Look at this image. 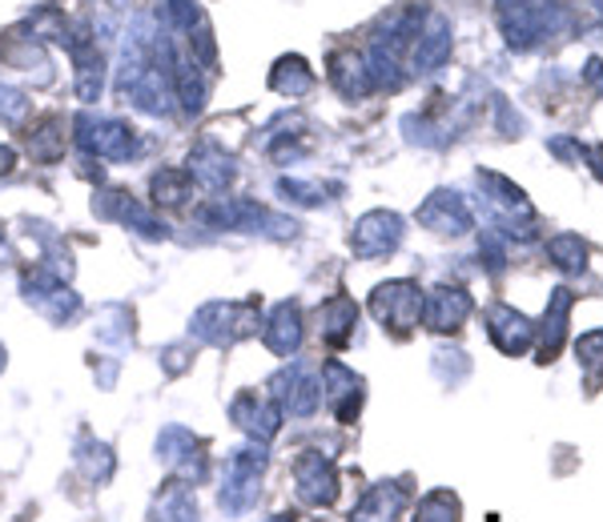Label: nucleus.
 <instances>
[{
    "label": "nucleus",
    "instance_id": "obj_1",
    "mask_svg": "<svg viewBox=\"0 0 603 522\" xmlns=\"http://www.w3.org/2000/svg\"><path fill=\"white\" fill-rule=\"evenodd\" d=\"M495 17L515 53H527L568 29V9L559 0H495Z\"/></svg>",
    "mask_w": 603,
    "mask_h": 522
},
{
    "label": "nucleus",
    "instance_id": "obj_2",
    "mask_svg": "<svg viewBox=\"0 0 603 522\" xmlns=\"http://www.w3.org/2000/svg\"><path fill=\"white\" fill-rule=\"evenodd\" d=\"M257 326H262L257 301H210V306H201L193 313L190 330L210 345H234L250 333H257Z\"/></svg>",
    "mask_w": 603,
    "mask_h": 522
},
{
    "label": "nucleus",
    "instance_id": "obj_3",
    "mask_svg": "<svg viewBox=\"0 0 603 522\" xmlns=\"http://www.w3.org/2000/svg\"><path fill=\"white\" fill-rule=\"evenodd\" d=\"M198 217L205 225H213V230H246V234H269V237H294V230H298L290 217H278V213H269L266 205H257V201H246V198L205 205Z\"/></svg>",
    "mask_w": 603,
    "mask_h": 522
},
{
    "label": "nucleus",
    "instance_id": "obj_4",
    "mask_svg": "<svg viewBox=\"0 0 603 522\" xmlns=\"http://www.w3.org/2000/svg\"><path fill=\"white\" fill-rule=\"evenodd\" d=\"M77 145L89 157L100 161H129L137 153V134L125 121H113V117H93V113H81L77 121Z\"/></svg>",
    "mask_w": 603,
    "mask_h": 522
},
{
    "label": "nucleus",
    "instance_id": "obj_5",
    "mask_svg": "<svg viewBox=\"0 0 603 522\" xmlns=\"http://www.w3.org/2000/svg\"><path fill=\"white\" fill-rule=\"evenodd\" d=\"M21 289H24V298H29V306L45 313L49 322H73V318H77L81 298L65 286V281L56 278L53 269H41V266L24 269Z\"/></svg>",
    "mask_w": 603,
    "mask_h": 522
},
{
    "label": "nucleus",
    "instance_id": "obj_6",
    "mask_svg": "<svg viewBox=\"0 0 603 522\" xmlns=\"http://www.w3.org/2000/svg\"><path fill=\"white\" fill-rule=\"evenodd\" d=\"M370 313L379 318L382 326H391L394 333H406L419 326L423 318V289L414 286V281H387L370 294Z\"/></svg>",
    "mask_w": 603,
    "mask_h": 522
},
{
    "label": "nucleus",
    "instance_id": "obj_7",
    "mask_svg": "<svg viewBox=\"0 0 603 522\" xmlns=\"http://www.w3.org/2000/svg\"><path fill=\"white\" fill-rule=\"evenodd\" d=\"M266 467L262 450H234L225 462V487H222V511L242 514L257 502V478Z\"/></svg>",
    "mask_w": 603,
    "mask_h": 522
},
{
    "label": "nucleus",
    "instance_id": "obj_8",
    "mask_svg": "<svg viewBox=\"0 0 603 522\" xmlns=\"http://www.w3.org/2000/svg\"><path fill=\"white\" fill-rule=\"evenodd\" d=\"M402 217L391 210H374V213H362L355 222V234H350V249H355L358 257H367V262H374V257H387L399 249L402 242Z\"/></svg>",
    "mask_w": 603,
    "mask_h": 522
},
{
    "label": "nucleus",
    "instance_id": "obj_9",
    "mask_svg": "<svg viewBox=\"0 0 603 522\" xmlns=\"http://www.w3.org/2000/svg\"><path fill=\"white\" fill-rule=\"evenodd\" d=\"M269 398L278 402L282 414H294V418H306V414L318 411V402H322V386L314 382V374L306 366H286L278 370L274 379H269Z\"/></svg>",
    "mask_w": 603,
    "mask_h": 522
},
{
    "label": "nucleus",
    "instance_id": "obj_10",
    "mask_svg": "<svg viewBox=\"0 0 603 522\" xmlns=\"http://www.w3.org/2000/svg\"><path fill=\"white\" fill-rule=\"evenodd\" d=\"M157 458H161L166 467L178 470L181 482H190V478L201 482V478L210 475L205 450H201V443L186 426H166V430H161V438H157Z\"/></svg>",
    "mask_w": 603,
    "mask_h": 522
},
{
    "label": "nucleus",
    "instance_id": "obj_11",
    "mask_svg": "<svg viewBox=\"0 0 603 522\" xmlns=\"http://www.w3.org/2000/svg\"><path fill=\"white\" fill-rule=\"evenodd\" d=\"M294 487H298V499L306 507H330L338 499V475L330 467V458L314 455V450L298 455V462H294Z\"/></svg>",
    "mask_w": 603,
    "mask_h": 522
},
{
    "label": "nucleus",
    "instance_id": "obj_12",
    "mask_svg": "<svg viewBox=\"0 0 603 522\" xmlns=\"http://www.w3.org/2000/svg\"><path fill=\"white\" fill-rule=\"evenodd\" d=\"M230 418H234L254 443H269V438L282 430V406L269 398V394H257V390L237 394L234 406H230Z\"/></svg>",
    "mask_w": 603,
    "mask_h": 522
},
{
    "label": "nucleus",
    "instance_id": "obj_13",
    "mask_svg": "<svg viewBox=\"0 0 603 522\" xmlns=\"http://www.w3.org/2000/svg\"><path fill=\"white\" fill-rule=\"evenodd\" d=\"M419 225H426L431 234H443V237H458L467 234L475 217H470V205L458 193L438 190L419 205Z\"/></svg>",
    "mask_w": 603,
    "mask_h": 522
},
{
    "label": "nucleus",
    "instance_id": "obj_14",
    "mask_svg": "<svg viewBox=\"0 0 603 522\" xmlns=\"http://www.w3.org/2000/svg\"><path fill=\"white\" fill-rule=\"evenodd\" d=\"M93 210H100L105 217H117V222H125L129 230H134V234L149 237V242H166V237H169V225L157 222L154 213H149L137 198H129L125 190L100 193V198L93 201Z\"/></svg>",
    "mask_w": 603,
    "mask_h": 522
},
{
    "label": "nucleus",
    "instance_id": "obj_15",
    "mask_svg": "<svg viewBox=\"0 0 603 522\" xmlns=\"http://www.w3.org/2000/svg\"><path fill=\"white\" fill-rule=\"evenodd\" d=\"M322 398L326 406L335 411L338 423H355L358 418V406H362V379L355 370L342 366V362H326L322 366Z\"/></svg>",
    "mask_w": 603,
    "mask_h": 522
},
{
    "label": "nucleus",
    "instance_id": "obj_16",
    "mask_svg": "<svg viewBox=\"0 0 603 522\" xmlns=\"http://www.w3.org/2000/svg\"><path fill=\"white\" fill-rule=\"evenodd\" d=\"M470 318V294L458 286H438L423 298V322L426 330L451 333Z\"/></svg>",
    "mask_w": 603,
    "mask_h": 522
},
{
    "label": "nucleus",
    "instance_id": "obj_17",
    "mask_svg": "<svg viewBox=\"0 0 603 522\" xmlns=\"http://www.w3.org/2000/svg\"><path fill=\"white\" fill-rule=\"evenodd\" d=\"M451 56V21L438 17V12H426L423 24H419V41L411 49V65L419 73H431Z\"/></svg>",
    "mask_w": 603,
    "mask_h": 522
},
{
    "label": "nucleus",
    "instance_id": "obj_18",
    "mask_svg": "<svg viewBox=\"0 0 603 522\" xmlns=\"http://www.w3.org/2000/svg\"><path fill=\"white\" fill-rule=\"evenodd\" d=\"M487 333H491V342L499 345L503 354H523L527 345L536 342V326L527 322L523 313L511 310V306H495L487 313Z\"/></svg>",
    "mask_w": 603,
    "mask_h": 522
},
{
    "label": "nucleus",
    "instance_id": "obj_19",
    "mask_svg": "<svg viewBox=\"0 0 603 522\" xmlns=\"http://www.w3.org/2000/svg\"><path fill=\"white\" fill-rule=\"evenodd\" d=\"M193 181H198L201 190H225L230 181H234V157L218 149L213 141H201L198 149L190 153V169H186Z\"/></svg>",
    "mask_w": 603,
    "mask_h": 522
},
{
    "label": "nucleus",
    "instance_id": "obj_20",
    "mask_svg": "<svg viewBox=\"0 0 603 522\" xmlns=\"http://www.w3.org/2000/svg\"><path fill=\"white\" fill-rule=\"evenodd\" d=\"M262 338H266V345L278 358L298 354V345H302L298 301H282V306H274V313H269V322H266V330H262Z\"/></svg>",
    "mask_w": 603,
    "mask_h": 522
},
{
    "label": "nucleus",
    "instance_id": "obj_21",
    "mask_svg": "<svg viewBox=\"0 0 603 522\" xmlns=\"http://www.w3.org/2000/svg\"><path fill=\"white\" fill-rule=\"evenodd\" d=\"M318 322H322V342L335 345V350H342V345L355 338L358 306L347 298V294H335V298H330L322 310H318Z\"/></svg>",
    "mask_w": 603,
    "mask_h": 522
},
{
    "label": "nucleus",
    "instance_id": "obj_22",
    "mask_svg": "<svg viewBox=\"0 0 603 522\" xmlns=\"http://www.w3.org/2000/svg\"><path fill=\"white\" fill-rule=\"evenodd\" d=\"M406 507V494L391 482H382V487L367 490L362 502H358L355 511H350V522H394Z\"/></svg>",
    "mask_w": 603,
    "mask_h": 522
},
{
    "label": "nucleus",
    "instance_id": "obj_23",
    "mask_svg": "<svg viewBox=\"0 0 603 522\" xmlns=\"http://www.w3.org/2000/svg\"><path fill=\"white\" fill-rule=\"evenodd\" d=\"M154 522H201L190 482L173 478V482L161 487V494L154 499Z\"/></svg>",
    "mask_w": 603,
    "mask_h": 522
},
{
    "label": "nucleus",
    "instance_id": "obj_24",
    "mask_svg": "<svg viewBox=\"0 0 603 522\" xmlns=\"http://www.w3.org/2000/svg\"><path fill=\"white\" fill-rule=\"evenodd\" d=\"M330 81H335V89L347 100H358V97H367V93H374L367 61L358 53H338L335 61H330Z\"/></svg>",
    "mask_w": 603,
    "mask_h": 522
},
{
    "label": "nucleus",
    "instance_id": "obj_25",
    "mask_svg": "<svg viewBox=\"0 0 603 522\" xmlns=\"http://www.w3.org/2000/svg\"><path fill=\"white\" fill-rule=\"evenodd\" d=\"M568 313H571V289H556L548 301V313H543V345H539L543 362H551L559 354L563 338H568Z\"/></svg>",
    "mask_w": 603,
    "mask_h": 522
},
{
    "label": "nucleus",
    "instance_id": "obj_26",
    "mask_svg": "<svg viewBox=\"0 0 603 522\" xmlns=\"http://www.w3.org/2000/svg\"><path fill=\"white\" fill-rule=\"evenodd\" d=\"M269 89L282 93V97H306L314 89V68L302 61V56H282L274 73H269Z\"/></svg>",
    "mask_w": 603,
    "mask_h": 522
},
{
    "label": "nucleus",
    "instance_id": "obj_27",
    "mask_svg": "<svg viewBox=\"0 0 603 522\" xmlns=\"http://www.w3.org/2000/svg\"><path fill=\"white\" fill-rule=\"evenodd\" d=\"M149 193H154L157 205H186L193 198V178L186 169H161L149 181Z\"/></svg>",
    "mask_w": 603,
    "mask_h": 522
},
{
    "label": "nucleus",
    "instance_id": "obj_28",
    "mask_svg": "<svg viewBox=\"0 0 603 522\" xmlns=\"http://www.w3.org/2000/svg\"><path fill=\"white\" fill-rule=\"evenodd\" d=\"M29 153L36 161H56V157L65 153V121L61 117H45V121L36 125L33 134H29Z\"/></svg>",
    "mask_w": 603,
    "mask_h": 522
},
{
    "label": "nucleus",
    "instance_id": "obj_29",
    "mask_svg": "<svg viewBox=\"0 0 603 522\" xmlns=\"http://www.w3.org/2000/svg\"><path fill=\"white\" fill-rule=\"evenodd\" d=\"M548 254H551V262H556L559 269H568V274H580V269L588 266V249H583V242L575 234L551 237Z\"/></svg>",
    "mask_w": 603,
    "mask_h": 522
},
{
    "label": "nucleus",
    "instance_id": "obj_30",
    "mask_svg": "<svg viewBox=\"0 0 603 522\" xmlns=\"http://www.w3.org/2000/svg\"><path fill=\"white\" fill-rule=\"evenodd\" d=\"M77 462H81V470L93 478V482H109L113 478V450L105 443H85L81 446V455H77Z\"/></svg>",
    "mask_w": 603,
    "mask_h": 522
},
{
    "label": "nucleus",
    "instance_id": "obj_31",
    "mask_svg": "<svg viewBox=\"0 0 603 522\" xmlns=\"http://www.w3.org/2000/svg\"><path fill=\"white\" fill-rule=\"evenodd\" d=\"M458 519V499L451 490H435L419 502V522H455Z\"/></svg>",
    "mask_w": 603,
    "mask_h": 522
},
{
    "label": "nucleus",
    "instance_id": "obj_32",
    "mask_svg": "<svg viewBox=\"0 0 603 522\" xmlns=\"http://www.w3.org/2000/svg\"><path fill=\"white\" fill-rule=\"evenodd\" d=\"M29 117V97L12 85H0V121L4 125H21Z\"/></svg>",
    "mask_w": 603,
    "mask_h": 522
},
{
    "label": "nucleus",
    "instance_id": "obj_33",
    "mask_svg": "<svg viewBox=\"0 0 603 522\" xmlns=\"http://www.w3.org/2000/svg\"><path fill=\"white\" fill-rule=\"evenodd\" d=\"M278 193L286 201H298V205H322V201H326L322 185H306V181H294V178H282Z\"/></svg>",
    "mask_w": 603,
    "mask_h": 522
},
{
    "label": "nucleus",
    "instance_id": "obj_34",
    "mask_svg": "<svg viewBox=\"0 0 603 522\" xmlns=\"http://www.w3.org/2000/svg\"><path fill=\"white\" fill-rule=\"evenodd\" d=\"M575 354H580L583 366H603V330L583 333L580 342H575Z\"/></svg>",
    "mask_w": 603,
    "mask_h": 522
},
{
    "label": "nucleus",
    "instance_id": "obj_35",
    "mask_svg": "<svg viewBox=\"0 0 603 522\" xmlns=\"http://www.w3.org/2000/svg\"><path fill=\"white\" fill-rule=\"evenodd\" d=\"M583 81H588L595 93H603V61H600V56H592V61L583 65Z\"/></svg>",
    "mask_w": 603,
    "mask_h": 522
},
{
    "label": "nucleus",
    "instance_id": "obj_36",
    "mask_svg": "<svg viewBox=\"0 0 603 522\" xmlns=\"http://www.w3.org/2000/svg\"><path fill=\"white\" fill-rule=\"evenodd\" d=\"M161 358H166V366L173 370V374H178V370H186V354H181L178 345H169V350Z\"/></svg>",
    "mask_w": 603,
    "mask_h": 522
},
{
    "label": "nucleus",
    "instance_id": "obj_37",
    "mask_svg": "<svg viewBox=\"0 0 603 522\" xmlns=\"http://www.w3.org/2000/svg\"><path fill=\"white\" fill-rule=\"evenodd\" d=\"M12 166H17V153H12L9 145H0V178H4V173H9Z\"/></svg>",
    "mask_w": 603,
    "mask_h": 522
},
{
    "label": "nucleus",
    "instance_id": "obj_38",
    "mask_svg": "<svg viewBox=\"0 0 603 522\" xmlns=\"http://www.w3.org/2000/svg\"><path fill=\"white\" fill-rule=\"evenodd\" d=\"M113 4H117V9H125V4H129V0H113Z\"/></svg>",
    "mask_w": 603,
    "mask_h": 522
},
{
    "label": "nucleus",
    "instance_id": "obj_39",
    "mask_svg": "<svg viewBox=\"0 0 603 522\" xmlns=\"http://www.w3.org/2000/svg\"><path fill=\"white\" fill-rule=\"evenodd\" d=\"M0 370H4V345H0Z\"/></svg>",
    "mask_w": 603,
    "mask_h": 522
},
{
    "label": "nucleus",
    "instance_id": "obj_40",
    "mask_svg": "<svg viewBox=\"0 0 603 522\" xmlns=\"http://www.w3.org/2000/svg\"><path fill=\"white\" fill-rule=\"evenodd\" d=\"M269 522H290V519H286V514H278V519H269Z\"/></svg>",
    "mask_w": 603,
    "mask_h": 522
}]
</instances>
